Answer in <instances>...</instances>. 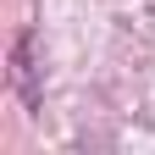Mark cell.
I'll return each mask as SVG.
<instances>
[{
    "label": "cell",
    "mask_w": 155,
    "mask_h": 155,
    "mask_svg": "<svg viewBox=\"0 0 155 155\" xmlns=\"http://www.w3.org/2000/svg\"><path fill=\"white\" fill-rule=\"evenodd\" d=\"M33 50H39L33 28H22L11 39V89L22 94V105H39V61H33Z\"/></svg>",
    "instance_id": "cell-1"
}]
</instances>
